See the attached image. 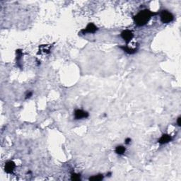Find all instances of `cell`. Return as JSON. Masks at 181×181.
<instances>
[{
	"instance_id": "1",
	"label": "cell",
	"mask_w": 181,
	"mask_h": 181,
	"mask_svg": "<svg viewBox=\"0 0 181 181\" xmlns=\"http://www.w3.org/2000/svg\"><path fill=\"white\" fill-rule=\"evenodd\" d=\"M157 14V13L151 12L149 9H144L140 11L137 14L134 16L133 19L137 26H143L149 22L154 16Z\"/></svg>"
},
{
	"instance_id": "2",
	"label": "cell",
	"mask_w": 181,
	"mask_h": 181,
	"mask_svg": "<svg viewBox=\"0 0 181 181\" xmlns=\"http://www.w3.org/2000/svg\"><path fill=\"white\" fill-rule=\"evenodd\" d=\"M161 21L163 23H171L174 19V16L168 10H163L160 13Z\"/></svg>"
},
{
	"instance_id": "3",
	"label": "cell",
	"mask_w": 181,
	"mask_h": 181,
	"mask_svg": "<svg viewBox=\"0 0 181 181\" xmlns=\"http://www.w3.org/2000/svg\"><path fill=\"white\" fill-rule=\"evenodd\" d=\"M121 38L125 40L127 44H128L129 42L132 40L134 38V34L132 31L129 30H125L121 33L120 34Z\"/></svg>"
},
{
	"instance_id": "4",
	"label": "cell",
	"mask_w": 181,
	"mask_h": 181,
	"mask_svg": "<svg viewBox=\"0 0 181 181\" xmlns=\"http://www.w3.org/2000/svg\"><path fill=\"white\" fill-rule=\"evenodd\" d=\"M98 30V27L93 23H89L86 26V27L85 29H82L81 31V33L82 34H86V33H94L96 31Z\"/></svg>"
},
{
	"instance_id": "5",
	"label": "cell",
	"mask_w": 181,
	"mask_h": 181,
	"mask_svg": "<svg viewBox=\"0 0 181 181\" xmlns=\"http://www.w3.org/2000/svg\"><path fill=\"white\" fill-rule=\"evenodd\" d=\"M89 116V113L85 110L77 109L74 111V118L76 120H82L84 118H87Z\"/></svg>"
},
{
	"instance_id": "6",
	"label": "cell",
	"mask_w": 181,
	"mask_h": 181,
	"mask_svg": "<svg viewBox=\"0 0 181 181\" xmlns=\"http://www.w3.org/2000/svg\"><path fill=\"white\" fill-rule=\"evenodd\" d=\"M173 138L171 135H168V134H163V135L159 139L158 142L160 144H166L171 142Z\"/></svg>"
},
{
	"instance_id": "7",
	"label": "cell",
	"mask_w": 181,
	"mask_h": 181,
	"mask_svg": "<svg viewBox=\"0 0 181 181\" xmlns=\"http://www.w3.org/2000/svg\"><path fill=\"white\" fill-rule=\"evenodd\" d=\"M15 167L16 165L14 162L12 161H7L5 163V165H4V171L7 174H12L14 171Z\"/></svg>"
},
{
	"instance_id": "8",
	"label": "cell",
	"mask_w": 181,
	"mask_h": 181,
	"mask_svg": "<svg viewBox=\"0 0 181 181\" xmlns=\"http://www.w3.org/2000/svg\"><path fill=\"white\" fill-rule=\"evenodd\" d=\"M120 48L124 52H125L126 53H127V54H133L137 52V49H136V48H130L129 47L127 46V45H125H125H122V46H120Z\"/></svg>"
},
{
	"instance_id": "9",
	"label": "cell",
	"mask_w": 181,
	"mask_h": 181,
	"mask_svg": "<svg viewBox=\"0 0 181 181\" xmlns=\"http://www.w3.org/2000/svg\"><path fill=\"white\" fill-rule=\"evenodd\" d=\"M115 151L118 155H123L125 153L126 148L122 145H119V146H117L115 147Z\"/></svg>"
},
{
	"instance_id": "10",
	"label": "cell",
	"mask_w": 181,
	"mask_h": 181,
	"mask_svg": "<svg viewBox=\"0 0 181 181\" xmlns=\"http://www.w3.org/2000/svg\"><path fill=\"white\" fill-rule=\"evenodd\" d=\"M103 179V176L101 174H99V175H96V176H91V177H90L89 178H88V180H92V181H101V180H102Z\"/></svg>"
},
{
	"instance_id": "11",
	"label": "cell",
	"mask_w": 181,
	"mask_h": 181,
	"mask_svg": "<svg viewBox=\"0 0 181 181\" xmlns=\"http://www.w3.org/2000/svg\"><path fill=\"white\" fill-rule=\"evenodd\" d=\"M71 180H81V175L78 174H72L71 176Z\"/></svg>"
},
{
	"instance_id": "12",
	"label": "cell",
	"mask_w": 181,
	"mask_h": 181,
	"mask_svg": "<svg viewBox=\"0 0 181 181\" xmlns=\"http://www.w3.org/2000/svg\"><path fill=\"white\" fill-rule=\"evenodd\" d=\"M32 96H33V92L32 91H29L27 93H26V97H25V98H26V99H28V98H30Z\"/></svg>"
},
{
	"instance_id": "13",
	"label": "cell",
	"mask_w": 181,
	"mask_h": 181,
	"mask_svg": "<svg viewBox=\"0 0 181 181\" xmlns=\"http://www.w3.org/2000/svg\"><path fill=\"white\" fill-rule=\"evenodd\" d=\"M131 141H132V139L130 138H126L125 140V142L126 144H129Z\"/></svg>"
},
{
	"instance_id": "14",
	"label": "cell",
	"mask_w": 181,
	"mask_h": 181,
	"mask_svg": "<svg viewBox=\"0 0 181 181\" xmlns=\"http://www.w3.org/2000/svg\"><path fill=\"white\" fill-rule=\"evenodd\" d=\"M180 120H181L180 117H179V118L177 119V124H178V126H180V125H181Z\"/></svg>"
}]
</instances>
